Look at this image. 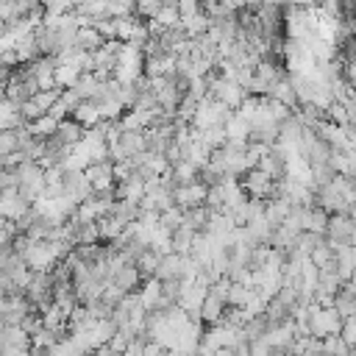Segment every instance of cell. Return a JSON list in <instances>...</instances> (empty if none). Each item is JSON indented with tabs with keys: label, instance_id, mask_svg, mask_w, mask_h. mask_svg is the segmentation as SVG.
Masks as SVG:
<instances>
[{
	"label": "cell",
	"instance_id": "6da1fadb",
	"mask_svg": "<svg viewBox=\"0 0 356 356\" xmlns=\"http://www.w3.org/2000/svg\"><path fill=\"white\" fill-rule=\"evenodd\" d=\"M72 122H78L83 131L95 128V125L100 122V108H97V103H95V100H81V103L75 106V111H72Z\"/></svg>",
	"mask_w": 356,
	"mask_h": 356
},
{
	"label": "cell",
	"instance_id": "7a4b0ae2",
	"mask_svg": "<svg viewBox=\"0 0 356 356\" xmlns=\"http://www.w3.org/2000/svg\"><path fill=\"white\" fill-rule=\"evenodd\" d=\"M139 281H142V275H139V270H136L134 264L120 267V270L114 273V278H111V284H114L120 292H125V295H131V289H134Z\"/></svg>",
	"mask_w": 356,
	"mask_h": 356
},
{
	"label": "cell",
	"instance_id": "3957f363",
	"mask_svg": "<svg viewBox=\"0 0 356 356\" xmlns=\"http://www.w3.org/2000/svg\"><path fill=\"white\" fill-rule=\"evenodd\" d=\"M339 339H342L348 348H356V317H345V320H342Z\"/></svg>",
	"mask_w": 356,
	"mask_h": 356
}]
</instances>
